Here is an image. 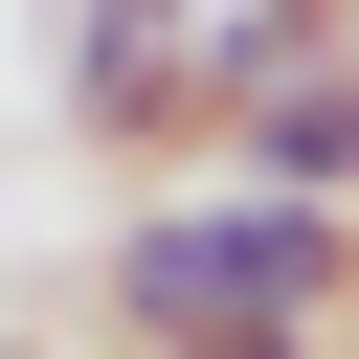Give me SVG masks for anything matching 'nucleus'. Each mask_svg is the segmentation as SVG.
<instances>
[{
    "label": "nucleus",
    "instance_id": "nucleus-1",
    "mask_svg": "<svg viewBox=\"0 0 359 359\" xmlns=\"http://www.w3.org/2000/svg\"><path fill=\"white\" fill-rule=\"evenodd\" d=\"M112 337H359V202H269V180H180L90 247Z\"/></svg>",
    "mask_w": 359,
    "mask_h": 359
},
{
    "label": "nucleus",
    "instance_id": "nucleus-2",
    "mask_svg": "<svg viewBox=\"0 0 359 359\" xmlns=\"http://www.w3.org/2000/svg\"><path fill=\"white\" fill-rule=\"evenodd\" d=\"M180 45H202V0H67V135L90 157H202Z\"/></svg>",
    "mask_w": 359,
    "mask_h": 359
},
{
    "label": "nucleus",
    "instance_id": "nucleus-3",
    "mask_svg": "<svg viewBox=\"0 0 359 359\" xmlns=\"http://www.w3.org/2000/svg\"><path fill=\"white\" fill-rule=\"evenodd\" d=\"M224 180H269V202H359V45H337V67H292V90L224 135Z\"/></svg>",
    "mask_w": 359,
    "mask_h": 359
},
{
    "label": "nucleus",
    "instance_id": "nucleus-4",
    "mask_svg": "<svg viewBox=\"0 0 359 359\" xmlns=\"http://www.w3.org/2000/svg\"><path fill=\"white\" fill-rule=\"evenodd\" d=\"M112 359H337V337H112Z\"/></svg>",
    "mask_w": 359,
    "mask_h": 359
}]
</instances>
